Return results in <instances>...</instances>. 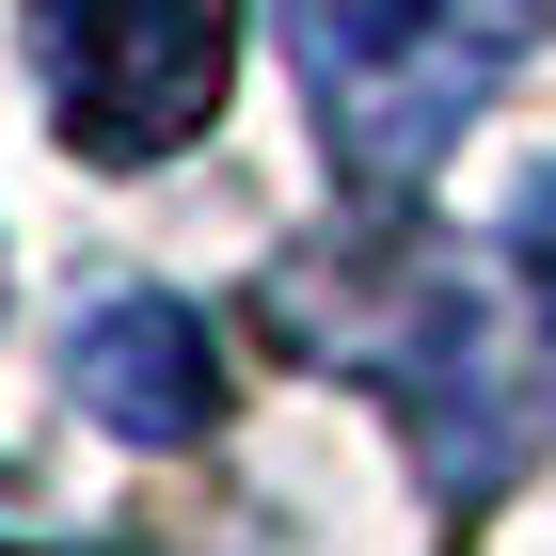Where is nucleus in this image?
<instances>
[{"mask_svg":"<svg viewBox=\"0 0 556 556\" xmlns=\"http://www.w3.org/2000/svg\"><path fill=\"white\" fill-rule=\"evenodd\" d=\"M64 397H80L96 429H128V445H191V429L223 414V350L191 302L128 287V302H96L80 334H64Z\"/></svg>","mask_w":556,"mask_h":556,"instance_id":"nucleus-3","label":"nucleus"},{"mask_svg":"<svg viewBox=\"0 0 556 556\" xmlns=\"http://www.w3.org/2000/svg\"><path fill=\"white\" fill-rule=\"evenodd\" d=\"M223 64H239V0H48V128L96 175L207 143Z\"/></svg>","mask_w":556,"mask_h":556,"instance_id":"nucleus-2","label":"nucleus"},{"mask_svg":"<svg viewBox=\"0 0 556 556\" xmlns=\"http://www.w3.org/2000/svg\"><path fill=\"white\" fill-rule=\"evenodd\" d=\"M541 16L556 0H287V64L318 96V143L350 175L414 191L509 96V64L541 48Z\"/></svg>","mask_w":556,"mask_h":556,"instance_id":"nucleus-1","label":"nucleus"},{"mask_svg":"<svg viewBox=\"0 0 556 556\" xmlns=\"http://www.w3.org/2000/svg\"><path fill=\"white\" fill-rule=\"evenodd\" d=\"M525 270H541V318H556V175L525 191Z\"/></svg>","mask_w":556,"mask_h":556,"instance_id":"nucleus-4","label":"nucleus"}]
</instances>
